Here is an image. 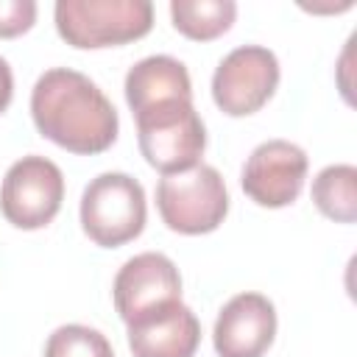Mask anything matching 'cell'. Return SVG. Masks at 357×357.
Listing matches in <instances>:
<instances>
[{
    "instance_id": "6da1fadb",
    "label": "cell",
    "mask_w": 357,
    "mask_h": 357,
    "mask_svg": "<svg viewBox=\"0 0 357 357\" xmlns=\"http://www.w3.org/2000/svg\"><path fill=\"white\" fill-rule=\"evenodd\" d=\"M31 114L42 137L73 153H103L117 139L112 100L78 70L53 67L33 84Z\"/></svg>"
},
{
    "instance_id": "7a4b0ae2",
    "label": "cell",
    "mask_w": 357,
    "mask_h": 357,
    "mask_svg": "<svg viewBox=\"0 0 357 357\" xmlns=\"http://www.w3.org/2000/svg\"><path fill=\"white\" fill-rule=\"evenodd\" d=\"M153 25L148 0H59L56 28L73 47H112L145 36Z\"/></svg>"
},
{
    "instance_id": "3957f363",
    "label": "cell",
    "mask_w": 357,
    "mask_h": 357,
    "mask_svg": "<svg viewBox=\"0 0 357 357\" xmlns=\"http://www.w3.org/2000/svg\"><path fill=\"white\" fill-rule=\"evenodd\" d=\"M134 117L139 151L162 176L198 165L206 148V128L192 109V100H165Z\"/></svg>"
},
{
    "instance_id": "277c9868",
    "label": "cell",
    "mask_w": 357,
    "mask_h": 357,
    "mask_svg": "<svg viewBox=\"0 0 357 357\" xmlns=\"http://www.w3.org/2000/svg\"><path fill=\"white\" fill-rule=\"evenodd\" d=\"M156 206L167 229L178 234H206L223 223L229 192L223 176L212 165H195L159 178Z\"/></svg>"
},
{
    "instance_id": "5b68a950",
    "label": "cell",
    "mask_w": 357,
    "mask_h": 357,
    "mask_svg": "<svg viewBox=\"0 0 357 357\" xmlns=\"http://www.w3.org/2000/svg\"><path fill=\"white\" fill-rule=\"evenodd\" d=\"M81 226L103 248L134 240L145 226V190L128 173H100L81 195Z\"/></svg>"
},
{
    "instance_id": "8992f818",
    "label": "cell",
    "mask_w": 357,
    "mask_h": 357,
    "mask_svg": "<svg viewBox=\"0 0 357 357\" xmlns=\"http://www.w3.org/2000/svg\"><path fill=\"white\" fill-rule=\"evenodd\" d=\"M64 198V176L56 162L45 156H22L14 162L0 187V209L17 229L47 226Z\"/></svg>"
},
{
    "instance_id": "52a82bcc",
    "label": "cell",
    "mask_w": 357,
    "mask_h": 357,
    "mask_svg": "<svg viewBox=\"0 0 357 357\" xmlns=\"http://www.w3.org/2000/svg\"><path fill=\"white\" fill-rule=\"evenodd\" d=\"M279 86V61L262 45H243L223 56L212 75V98L231 117L259 112Z\"/></svg>"
},
{
    "instance_id": "ba28073f",
    "label": "cell",
    "mask_w": 357,
    "mask_h": 357,
    "mask_svg": "<svg viewBox=\"0 0 357 357\" xmlns=\"http://www.w3.org/2000/svg\"><path fill=\"white\" fill-rule=\"evenodd\" d=\"M114 310L126 324L139 321L167 304L181 301V276L178 268L156 251L131 257L114 276Z\"/></svg>"
},
{
    "instance_id": "9c48e42d",
    "label": "cell",
    "mask_w": 357,
    "mask_h": 357,
    "mask_svg": "<svg viewBox=\"0 0 357 357\" xmlns=\"http://www.w3.org/2000/svg\"><path fill=\"white\" fill-rule=\"evenodd\" d=\"M307 178V153L287 139L257 145L243 165V190L251 201L268 209L287 206L298 198Z\"/></svg>"
},
{
    "instance_id": "30bf717a",
    "label": "cell",
    "mask_w": 357,
    "mask_h": 357,
    "mask_svg": "<svg viewBox=\"0 0 357 357\" xmlns=\"http://www.w3.org/2000/svg\"><path fill=\"white\" fill-rule=\"evenodd\" d=\"M276 335V310L262 293L234 296L215 321L218 357H262Z\"/></svg>"
},
{
    "instance_id": "8fae6325",
    "label": "cell",
    "mask_w": 357,
    "mask_h": 357,
    "mask_svg": "<svg viewBox=\"0 0 357 357\" xmlns=\"http://www.w3.org/2000/svg\"><path fill=\"white\" fill-rule=\"evenodd\" d=\"M198 343L201 324L181 301L128 324V346L134 357H192Z\"/></svg>"
},
{
    "instance_id": "7c38bea8",
    "label": "cell",
    "mask_w": 357,
    "mask_h": 357,
    "mask_svg": "<svg viewBox=\"0 0 357 357\" xmlns=\"http://www.w3.org/2000/svg\"><path fill=\"white\" fill-rule=\"evenodd\" d=\"M126 100L134 114L165 100H192L190 73L173 56H148L128 70Z\"/></svg>"
},
{
    "instance_id": "4fadbf2b",
    "label": "cell",
    "mask_w": 357,
    "mask_h": 357,
    "mask_svg": "<svg viewBox=\"0 0 357 357\" xmlns=\"http://www.w3.org/2000/svg\"><path fill=\"white\" fill-rule=\"evenodd\" d=\"M170 17L176 31L187 39L209 42L231 28L237 6L231 0H173Z\"/></svg>"
},
{
    "instance_id": "5bb4252c",
    "label": "cell",
    "mask_w": 357,
    "mask_h": 357,
    "mask_svg": "<svg viewBox=\"0 0 357 357\" xmlns=\"http://www.w3.org/2000/svg\"><path fill=\"white\" fill-rule=\"evenodd\" d=\"M312 201L329 220H357V170L351 165H329L312 181Z\"/></svg>"
},
{
    "instance_id": "9a60e30c",
    "label": "cell",
    "mask_w": 357,
    "mask_h": 357,
    "mask_svg": "<svg viewBox=\"0 0 357 357\" xmlns=\"http://www.w3.org/2000/svg\"><path fill=\"white\" fill-rule=\"evenodd\" d=\"M45 357H114V351L106 335H100L98 329H89L84 324H67L47 337Z\"/></svg>"
},
{
    "instance_id": "2e32d148",
    "label": "cell",
    "mask_w": 357,
    "mask_h": 357,
    "mask_svg": "<svg viewBox=\"0 0 357 357\" xmlns=\"http://www.w3.org/2000/svg\"><path fill=\"white\" fill-rule=\"evenodd\" d=\"M36 20L33 0H0V36L11 39L25 33Z\"/></svg>"
},
{
    "instance_id": "e0dca14e",
    "label": "cell",
    "mask_w": 357,
    "mask_h": 357,
    "mask_svg": "<svg viewBox=\"0 0 357 357\" xmlns=\"http://www.w3.org/2000/svg\"><path fill=\"white\" fill-rule=\"evenodd\" d=\"M11 95H14V75H11V67H8V61L0 56V114L8 109V103H11Z\"/></svg>"
}]
</instances>
